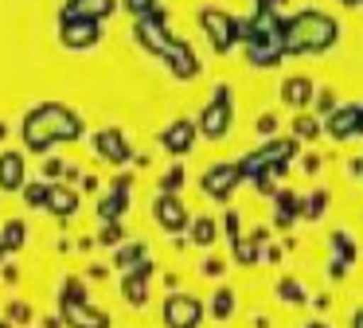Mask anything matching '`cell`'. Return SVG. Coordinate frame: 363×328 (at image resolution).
I'll return each instance as SVG.
<instances>
[{
	"instance_id": "1",
	"label": "cell",
	"mask_w": 363,
	"mask_h": 328,
	"mask_svg": "<svg viewBox=\"0 0 363 328\" xmlns=\"http://www.w3.org/2000/svg\"><path fill=\"white\" fill-rule=\"evenodd\" d=\"M164 20H168L164 8H157L152 16H141V20H137V39H141V43L149 47L168 70H172V78L188 82V78L199 75V59H196V51H191L184 39H176L172 31H168Z\"/></svg>"
},
{
	"instance_id": "2",
	"label": "cell",
	"mask_w": 363,
	"mask_h": 328,
	"mask_svg": "<svg viewBox=\"0 0 363 328\" xmlns=\"http://www.w3.org/2000/svg\"><path fill=\"white\" fill-rule=\"evenodd\" d=\"M79 137H82V117L71 106L43 102V106L28 109L24 117V145L32 153H48L55 141H79Z\"/></svg>"
},
{
	"instance_id": "3",
	"label": "cell",
	"mask_w": 363,
	"mask_h": 328,
	"mask_svg": "<svg viewBox=\"0 0 363 328\" xmlns=\"http://www.w3.org/2000/svg\"><path fill=\"white\" fill-rule=\"evenodd\" d=\"M336 39H340L336 20H332V16H324V12H313V8L297 12L293 20H281L285 59H289V55H320V51H328Z\"/></svg>"
},
{
	"instance_id": "4",
	"label": "cell",
	"mask_w": 363,
	"mask_h": 328,
	"mask_svg": "<svg viewBox=\"0 0 363 328\" xmlns=\"http://www.w3.org/2000/svg\"><path fill=\"white\" fill-rule=\"evenodd\" d=\"M230 117H235V102H230L227 86H219V90H215V98L207 102V109L199 114L196 129L203 133L207 141H223L230 133Z\"/></svg>"
},
{
	"instance_id": "5",
	"label": "cell",
	"mask_w": 363,
	"mask_h": 328,
	"mask_svg": "<svg viewBox=\"0 0 363 328\" xmlns=\"http://www.w3.org/2000/svg\"><path fill=\"white\" fill-rule=\"evenodd\" d=\"M199 23H203L207 39H211V47L219 55H227L230 47H235L238 39V20L230 12H223V8H199Z\"/></svg>"
},
{
	"instance_id": "6",
	"label": "cell",
	"mask_w": 363,
	"mask_h": 328,
	"mask_svg": "<svg viewBox=\"0 0 363 328\" xmlns=\"http://www.w3.org/2000/svg\"><path fill=\"white\" fill-rule=\"evenodd\" d=\"M203 320V301L191 293H168L164 301V324L168 328H199Z\"/></svg>"
},
{
	"instance_id": "7",
	"label": "cell",
	"mask_w": 363,
	"mask_h": 328,
	"mask_svg": "<svg viewBox=\"0 0 363 328\" xmlns=\"http://www.w3.org/2000/svg\"><path fill=\"white\" fill-rule=\"evenodd\" d=\"M152 219H157V226H164L168 234L188 231V223H191V215H188V207L180 203V195H168V192L152 195Z\"/></svg>"
},
{
	"instance_id": "8",
	"label": "cell",
	"mask_w": 363,
	"mask_h": 328,
	"mask_svg": "<svg viewBox=\"0 0 363 328\" xmlns=\"http://www.w3.org/2000/svg\"><path fill=\"white\" fill-rule=\"evenodd\" d=\"M59 43L67 51H90L94 43H102V23L94 20H59Z\"/></svg>"
},
{
	"instance_id": "9",
	"label": "cell",
	"mask_w": 363,
	"mask_h": 328,
	"mask_svg": "<svg viewBox=\"0 0 363 328\" xmlns=\"http://www.w3.org/2000/svg\"><path fill=\"white\" fill-rule=\"evenodd\" d=\"M242 184V172H238V164H215V168L203 172V192L211 195V199H230V192Z\"/></svg>"
},
{
	"instance_id": "10",
	"label": "cell",
	"mask_w": 363,
	"mask_h": 328,
	"mask_svg": "<svg viewBox=\"0 0 363 328\" xmlns=\"http://www.w3.org/2000/svg\"><path fill=\"white\" fill-rule=\"evenodd\" d=\"M118 8V0H63V12L59 20H94V23H106Z\"/></svg>"
},
{
	"instance_id": "11",
	"label": "cell",
	"mask_w": 363,
	"mask_h": 328,
	"mask_svg": "<svg viewBox=\"0 0 363 328\" xmlns=\"http://www.w3.org/2000/svg\"><path fill=\"white\" fill-rule=\"evenodd\" d=\"M196 133L199 129H196L191 117H176V121L160 133V145H164V153H172V156H188L191 145H196Z\"/></svg>"
},
{
	"instance_id": "12",
	"label": "cell",
	"mask_w": 363,
	"mask_h": 328,
	"mask_svg": "<svg viewBox=\"0 0 363 328\" xmlns=\"http://www.w3.org/2000/svg\"><path fill=\"white\" fill-rule=\"evenodd\" d=\"M94 148H98V156H102V160H110V164H125L129 156H133L129 137L121 129H98L94 133Z\"/></svg>"
},
{
	"instance_id": "13",
	"label": "cell",
	"mask_w": 363,
	"mask_h": 328,
	"mask_svg": "<svg viewBox=\"0 0 363 328\" xmlns=\"http://www.w3.org/2000/svg\"><path fill=\"white\" fill-rule=\"evenodd\" d=\"M28 180V160L24 153H16V148H4L0 153V192H20Z\"/></svg>"
},
{
	"instance_id": "14",
	"label": "cell",
	"mask_w": 363,
	"mask_h": 328,
	"mask_svg": "<svg viewBox=\"0 0 363 328\" xmlns=\"http://www.w3.org/2000/svg\"><path fill=\"white\" fill-rule=\"evenodd\" d=\"M149 278H152V262H149V258H145L141 266H133V270H125L121 293H125V301L133 305V309H141V305L149 301Z\"/></svg>"
},
{
	"instance_id": "15",
	"label": "cell",
	"mask_w": 363,
	"mask_h": 328,
	"mask_svg": "<svg viewBox=\"0 0 363 328\" xmlns=\"http://www.w3.org/2000/svg\"><path fill=\"white\" fill-rule=\"evenodd\" d=\"M63 324L71 328H110V317L86 301H63Z\"/></svg>"
},
{
	"instance_id": "16",
	"label": "cell",
	"mask_w": 363,
	"mask_h": 328,
	"mask_svg": "<svg viewBox=\"0 0 363 328\" xmlns=\"http://www.w3.org/2000/svg\"><path fill=\"white\" fill-rule=\"evenodd\" d=\"M359 121H363V106H344V109H332L324 129L336 141H344V137H355V133H359Z\"/></svg>"
},
{
	"instance_id": "17",
	"label": "cell",
	"mask_w": 363,
	"mask_h": 328,
	"mask_svg": "<svg viewBox=\"0 0 363 328\" xmlns=\"http://www.w3.org/2000/svg\"><path fill=\"white\" fill-rule=\"evenodd\" d=\"M129 207V176H118L113 180V195H106L102 203H98V215L106 219V223H118L121 215H125Z\"/></svg>"
},
{
	"instance_id": "18",
	"label": "cell",
	"mask_w": 363,
	"mask_h": 328,
	"mask_svg": "<svg viewBox=\"0 0 363 328\" xmlns=\"http://www.w3.org/2000/svg\"><path fill=\"white\" fill-rule=\"evenodd\" d=\"M43 211L71 219L74 211H79V192H74V187H67V184H55V180H51V184H48V207H43Z\"/></svg>"
},
{
	"instance_id": "19",
	"label": "cell",
	"mask_w": 363,
	"mask_h": 328,
	"mask_svg": "<svg viewBox=\"0 0 363 328\" xmlns=\"http://www.w3.org/2000/svg\"><path fill=\"white\" fill-rule=\"evenodd\" d=\"M313 94H316V86L308 82V78H289V82H281V102L293 109H305L308 102H313Z\"/></svg>"
},
{
	"instance_id": "20",
	"label": "cell",
	"mask_w": 363,
	"mask_h": 328,
	"mask_svg": "<svg viewBox=\"0 0 363 328\" xmlns=\"http://www.w3.org/2000/svg\"><path fill=\"white\" fill-rule=\"evenodd\" d=\"M191 242H196V246H215V242H219V223H215L211 215H203V219H191Z\"/></svg>"
},
{
	"instance_id": "21",
	"label": "cell",
	"mask_w": 363,
	"mask_h": 328,
	"mask_svg": "<svg viewBox=\"0 0 363 328\" xmlns=\"http://www.w3.org/2000/svg\"><path fill=\"white\" fill-rule=\"evenodd\" d=\"M211 317H215V320H230V317H235V289H230V285H219V289H215V297H211Z\"/></svg>"
},
{
	"instance_id": "22",
	"label": "cell",
	"mask_w": 363,
	"mask_h": 328,
	"mask_svg": "<svg viewBox=\"0 0 363 328\" xmlns=\"http://www.w3.org/2000/svg\"><path fill=\"white\" fill-rule=\"evenodd\" d=\"M24 239H28V226L20 223V219L4 223V231H0V246H4V254H16V250L24 246Z\"/></svg>"
},
{
	"instance_id": "23",
	"label": "cell",
	"mask_w": 363,
	"mask_h": 328,
	"mask_svg": "<svg viewBox=\"0 0 363 328\" xmlns=\"http://www.w3.org/2000/svg\"><path fill=\"white\" fill-rule=\"evenodd\" d=\"M324 207H328V192L320 187V192L305 195V199L297 203V215H301V219H313V223H316V219L324 215Z\"/></svg>"
},
{
	"instance_id": "24",
	"label": "cell",
	"mask_w": 363,
	"mask_h": 328,
	"mask_svg": "<svg viewBox=\"0 0 363 328\" xmlns=\"http://www.w3.org/2000/svg\"><path fill=\"white\" fill-rule=\"evenodd\" d=\"M145 262V242H129V246H118V254H113V266L118 270H133V266Z\"/></svg>"
},
{
	"instance_id": "25",
	"label": "cell",
	"mask_w": 363,
	"mask_h": 328,
	"mask_svg": "<svg viewBox=\"0 0 363 328\" xmlns=\"http://www.w3.org/2000/svg\"><path fill=\"white\" fill-rule=\"evenodd\" d=\"M297 195H289V192H277V215H274V223L277 226H289L293 219H297Z\"/></svg>"
},
{
	"instance_id": "26",
	"label": "cell",
	"mask_w": 363,
	"mask_h": 328,
	"mask_svg": "<svg viewBox=\"0 0 363 328\" xmlns=\"http://www.w3.org/2000/svg\"><path fill=\"white\" fill-rule=\"evenodd\" d=\"M332 250H336V258L344 266H352L355 262V239H352V231H336V234H332Z\"/></svg>"
},
{
	"instance_id": "27",
	"label": "cell",
	"mask_w": 363,
	"mask_h": 328,
	"mask_svg": "<svg viewBox=\"0 0 363 328\" xmlns=\"http://www.w3.org/2000/svg\"><path fill=\"white\" fill-rule=\"evenodd\" d=\"M48 184L51 180H32V184L20 187V195H24L28 207H48Z\"/></svg>"
},
{
	"instance_id": "28",
	"label": "cell",
	"mask_w": 363,
	"mask_h": 328,
	"mask_svg": "<svg viewBox=\"0 0 363 328\" xmlns=\"http://www.w3.org/2000/svg\"><path fill=\"white\" fill-rule=\"evenodd\" d=\"M320 129H324V125L320 121H316V114L313 117H297V121H293V133H297V141H308V137H320Z\"/></svg>"
},
{
	"instance_id": "29",
	"label": "cell",
	"mask_w": 363,
	"mask_h": 328,
	"mask_svg": "<svg viewBox=\"0 0 363 328\" xmlns=\"http://www.w3.org/2000/svg\"><path fill=\"white\" fill-rule=\"evenodd\" d=\"M277 297H285V301H293V305H305V301H308L305 289H301L293 278H281V281H277Z\"/></svg>"
},
{
	"instance_id": "30",
	"label": "cell",
	"mask_w": 363,
	"mask_h": 328,
	"mask_svg": "<svg viewBox=\"0 0 363 328\" xmlns=\"http://www.w3.org/2000/svg\"><path fill=\"white\" fill-rule=\"evenodd\" d=\"M121 4H125L129 16H137V20H141V16H152V12H157L160 0H121Z\"/></svg>"
},
{
	"instance_id": "31",
	"label": "cell",
	"mask_w": 363,
	"mask_h": 328,
	"mask_svg": "<svg viewBox=\"0 0 363 328\" xmlns=\"http://www.w3.org/2000/svg\"><path fill=\"white\" fill-rule=\"evenodd\" d=\"M180 187H184V168H180V164H176V168H172V172H168V176H164V180H160V192H168V195H176V192H180Z\"/></svg>"
},
{
	"instance_id": "32",
	"label": "cell",
	"mask_w": 363,
	"mask_h": 328,
	"mask_svg": "<svg viewBox=\"0 0 363 328\" xmlns=\"http://www.w3.org/2000/svg\"><path fill=\"white\" fill-rule=\"evenodd\" d=\"M199 270H203V278H223V270H227V258H215V254H207Z\"/></svg>"
},
{
	"instance_id": "33",
	"label": "cell",
	"mask_w": 363,
	"mask_h": 328,
	"mask_svg": "<svg viewBox=\"0 0 363 328\" xmlns=\"http://www.w3.org/2000/svg\"><path fill=\"white\" fill-rule=\"evenodd\" d=\"M9 317H12V320H20V324H24V320H32V309H28L24 301H12V305H9Z\"/></svg>"
},
{
	"instance_id": "34",
	"label": "cell",
	"mask_w": 363,
	"mask_h": 328,
	"mask_svg": "<svg viewBox=\"0 0 363 328\" xmlns=\"http://www.w3.org/2000/svg\"><path fill=\"white\" fill-rule=\"evenodd\" d=\"M289 0H258V16H277V8H285Z\"/></svg>"
},
{
	"instance_id": "35",
	"label": "cell",
	"mask_w": 363,
	"mask_h": 328,
	"mask_svg": "<svg viewBox=\"0 0 363 328\" xmlns=\"http://www.w3.org/2000/svg\"><path fill=\"white\" fill-rule=\"evenodd\" d=\"M316 98V109H320V114H332V90H320V94H313Z\"/></svg>"
},
{
	"instance_id": "36",
	"label": "cell",
	"mask_w": 363,
	"mask_h": 328,
	"mask_svg": "<svg viewBox=\"0 0 363 328\" xmlns=\"http://www.w3.org/2000/svg\"><path fill=\"white\" fill-rule=\"evenodd\" d=\"M274 129H277V117H274V114H262V117H258V133H266V137H269Z\"/></svg>"
},
{
	"instance_id": "37",
	"label": "cell",
	"mask_w": 363,
	"mask_h": 328,
	"mask_svg": "<svg viewBox=\"0 0 363 328\" xmlns=\"http://www.w3.org/2000/svg\"><path fill=\"white\" fill-rule=\"evenodd\" d=\"M118 239H121V226H106V231H102V242H106V246H118Z\"/></svg>"
},
{
	"instance_id": "38",
	"label": "cell",
	"mask_w": 363,
	"mask_h": 328,
	"mask_svg": "<svg viewBox=\"0 0 363 328\" xmlns=\"http://www.w3.org/2000/svg\"><path fill=\"white\" fill-rule=\"evenodd\" d=\"M4 281H9V285H16V281H20V270H16V266H4Z\"/></svg>"
},
{
	"instance_id": "39",
	"label": "cell",
	"mask_w": 363,
	"mask_h": 328,
	"mask_svg": "<svg viewBox=\"0 0 363 328\" xmlns=\"http://www.w3.org/2000/svg\"><path fill=\"white\" fill-rule=\"evenodd\" d=\"M82 192H98V176H82Z\"/></svg>"
},
{
	"instance_id": "40",
	"label": "cell",
	"mask_w": 363,
	"mask_h": 328,
	"mask_svg": "<svg viewBox=\"0 0 363 328\" xmlns=\"http://www.w3.org/2000/svg\"><path fill=\"white\" fill-rule=\"evenodd\" d=\"M305 168H308V176H313V172L320 168V156H305Z\"/></svg>"
},
{
	"instance_id": "41",
	"label": "cell",
	"mask_w": 363,
	"mask_h": 328,
	"mask_svg": "<svg viewBox=\"0 0 363 328\" xmlns=\"http://www.w3.org/2000/svg\"><path fill=\"white\" fill-rule=\"evenodd\" d=\"M4 137H9V125H4V121H0V141H4Z\"/></svg>"
},
{
	"instance_id": "42",
	"label": "cell",
	"mask_w": 363,
	"mask_h": 328,
	"mask_svg": "<svg viewBox=\"0 0 363 328\" xmlns=\"http://www.w3.org/2000/svg\"><path fill=\"white\" fill-rule=\"evenodd\" d=\"M344 4H352V8H359V4H363V0H344Z\"/></svg>"
},
{
	"instance_id": "43",
	"label": "cell",
	"mask_w": 363,
	"mask_h": 328,
	"mask_svg": "<svg viewBox=\"0 0 363 328\" xmlns=\"http://www.w3.org/2000/svg\"><path fill=\"white\" fill-rule=\"evenodd\" d=\"M305 328H328V324H305Z\"/></svg>"
},
{
	"instance_id": "44",
	"label": "cell",
	"mask_w": 363,
	"mask_h": 328,
	"mask_svg": "<svg viewBox=\"0 0 363 328\" xmlns=\"http://www.w3.org/2000/svg\"><path fill=\"white\" fill-rule=\"evenodd\" d=\"M0 262H4V246H0Z\"/></svg>"
},
{
	"instance_id": "45",
	"label": "cell",
	"mask_w": 363,
	"mask_h": 328,
	"mask_svg": "<svg viewBox=\"0 0 363 328\" xmlns=\"http://www.w3.org/2000/svg\"><path fill=\"white\" fill-rule=\"evenodd\" d=\"M359 133H363V121H359Z\"/></svg>"
}]
</instances>
